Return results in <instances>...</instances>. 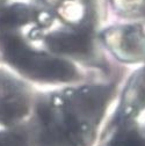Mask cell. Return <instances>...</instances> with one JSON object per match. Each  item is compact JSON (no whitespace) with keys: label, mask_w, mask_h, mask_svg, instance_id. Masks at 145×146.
<instances>
[{"label":"cell","mask_w":145,"mask_h":146,"mask_svg":"<svg viewBox=\"0 0 145 146\" xmlns=\"http://www.w3.org/2000/svg\"><path fill=\"white\" fill-rule=\"evenodd\" d=\"M110 95L104 86L51 95L39 109L42 146H90Z\"/></svg>","instance_id":"obj_1"},{"label":"cell","mask_w":145,"mask_h":146,"mask_svg":"<svg viewBox=\"0 0 145 146\" xmlns=\"http://www.w3.org/2000/svg\"><path fill=\"white\" fill-rule=\"evenodd\" d=\"M0 50L12 67L30 79L62 82L70 81L76 77V70L70 63L57 56L33 49L23 35H0Z\"/></svg>","instance_id":"obj_2"},{"label":"cell","mask_w":145,"mask_h":146,"mask_svg":"<svg viewBox=\"0 0 145 146\" xmlns=\"http://www.w3.org/2000/svg\"><path fill=\"white\" fill-rule=\"evenodd\" d=\"M107 46L124 62L145 59V34L139 27H118L106 31Z\"/></svg>","instance_id":"obj_3"},{"label":"cell","mask_w":145,"mask_h":146,"mask_svg":"<svg viewBox=\"0 0 145 146\" xmlns=\"http://www.w3.org/2000/svg\"><path fill=\"white\" fill-rule=\"evenodd\" d=\"M145 109V66L139 68L129 80L123 93L116 125L130 123L135 116Z\"/></svg>","instance_id":"obj_4"},{"label":"cell","mask_w":145,"mask_h":146,"mask_svg":"<svg viewBox=\"0 0 145 146\" xmlns=\"http://www.w3.org/2000/svg\"><path fill=\"white\" fill-rule=\"evenodd\" d=\"M48 49L55 54L80 56L89 52L90 37L85 30H58L45 37Z\"/></svg>","instance_id":"obj_5"},{"label":"cell","mask_w":145,"mask_h":146,"mask_svg":"<svg viewBox=\"0 0 145 146\" xmlns=\"http://www.w3.org/2000/svg\"><path fill=\"white\" fill-rule=\"evenodd\" d=\"M108 146H145V135L130 123L118 125Z\"/></svg>","instance_id":"obj_6"},{"label":"cell","mask_w":145,"mask_h":146,"mask_svg":"<svg viewBox=\"0 0 145 146\" xmlns=\"http://www.w3.org/2000/svg\"><path fill=\"white\" fill-rule=\"evenodd\" d=\"M0 146H27L25 138L15 132L0 133Z\"/></svg>","instance_id":"obj_7"},{"label":"cell","mask_w":145,"mask_h":146,"mask_svg":"<svg viewBox=\"0 0 145 146\" xmlns=\"http://www.w3.org/2000/svg\"><path fill=\"white\" fill-rule=\"evenodd\" d=\"M115 1L121 8H123V11L132 12L139 9L140 5L144 3V0H115Z\"/></svg>","instance_id":"obj_8"},{"label":"cell","mask_w":145,"mask_h":146,"mask_svg":"<svg viewBox=\"0 0 145 146\" xmlns=\"http://www.w3.org/2000/svg\"><path fill=\"white\" fill-rule=\"evenodd\" d=\"M41 1L42 3H44V4H49V5H53V4H55L56 1H58V0H41Z\"/></svg>","instance_id":"obj_9"}]
</instances>
